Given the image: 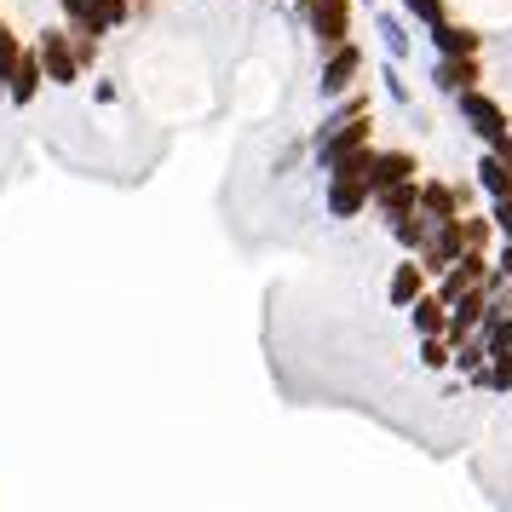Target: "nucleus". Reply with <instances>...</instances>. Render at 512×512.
I'll list each match as a JSON object with an SVG mask.
<instances>
[{
	"instance_id": "obj_1",
	"label": "nucleus",
	"mask_w": 512,
	"mask_h": 512,
	"mask_svg": "<svg viewBox=\"0 0 512 512\" xmlns=\"http://www.w3.org/2000/svg\"><path fill=\"white\" fill-rule=\"evenodd\" d=\"M455 110H461V121L478 133V139H484V150H501V144L512 139L507 110H501V104H495L484 87H466V93H455Z\"/></svg>"
},
{
	"instance_id": "obj_2",
	"label": "nucleus",
	"mask_w": 512,
	"mask_h": 512,
	"mask_svg": "<svg viewBox=\"0 0 512 512\" xmlns=\"http://www.w3.org/2000/svg\"><path fill=\"white\" fill-rule=\"evenodd\" d=\"M35 58H41V70H47L52 87H75V81H81V58H75L70 29H41V41H35Z\"/></svg>"
},
{
	"instance_id": "obj_3",
	"label": "nucleus",
	"mask_w": 512,
	"mask_h": 512,
	"mask_svg": "<svg viewBox=\"0 0 512 512\" xmlns=\"http://www.w3.org/2000/svg\"><path fill=\"white\" fill-rule=\"evenodd\" d=\"M58 12H64V24L70 29H98V35H110L133 18V0H58Z\"/></svg>"
},
{
	"instance_id": "obj_4",
	"label": "nucleus",
	"mask_w": 512,
	"mask_h": 512,
	"mask_svg": "<svg viewBox=\"0 0 512 512\" xmlns=\"http://www.w3.org/2000/svg\"><path fill=\"white\" fill-rule=\"evenodd\" d=\"M305 6V29L317 35V47H340L351 41V0H300Z\"/></svg>"
},
{
	"instance_id": "obj_5",
	"label": "nucleus",
	"mask_w": 512,
	"mask_h": 512,
	"mask_svg": "<svg viewBox=\"0 0 512 512\" xmlns=\"http://www.w3.org/2000/svg\"><path fill=\"white\" fill-rule=\"evenodd\" d=\"M357 75H363V47L357 41H340V47H328L323 52V98H340V93H351L357 87Z\"/></svg>"
},
{
	"instance_id": "obj_6",
	"label": "nucleus",
	"mask_w": 512,
	"mask_h": 512,
	"mask_svg": "<svg viewBox=\"0 0 512 512\" xmlns=\"http://www.w3.org/2000/svg\"><path fill=\"white\" fill-rule=\"evenodd\" d=\"M323 202H328V219H357V213H363V208L374 202V196H369V179H351V173H328Z\"/></svg>"
},
{
	"instance_id": "obj_7",
	"label": "nucleus",
	"mask_w": 512,
	"mask_h": 512,
	"mask_svg": "<svg viewBox=\"0 0 512 512\" xmlns=\"http://www.w3.org/2000/svg\"><path fill=\"white\" fill-rule=\"evenodd\" d=\"M426 288H432V277H426V265H420L415 254H403L392 265V282H386V300L397 305V311H409V305L420 300V294H426Z\"/></svg>"
},
{
	"instance_id": "obj_8",
	"label": "nucleus",
	"mask_w": 512,
	"mask_h": 512,
	"mask_svg": "<svg viewBox=\"0 0 512 512\" xmlns=\"http://www.w3.org/2000/svg\"><path fill=\"white\" fill-rule=\"evenodd\" d=\"M466 202H472V190L466 185H443V179H420V213L438 225V219H455V213H466Z\"/></svg>"
},
{
	"instance_id": "obj_9",
	"label": "nucleus",
	"mask_w": 512,
	"mask_h": 512,
	"mask_svg": "<svg viewBox=\"0 0 512 512\" xmlns=\"http://www.w3.org/2000/svg\"><path fill=\"white\" fill-rule=\"evenodd\" d=\"M484 277H489V254H484V248H466V254L438 277V294H443V300H455V294H466V288H478Z\"/></svg>"
},
{
	"instance_id": "obj_10",
	"label": "nucleus",
	"mask_w": 512,
	"mask_h": 512,
	"mask_svg": "<svg viewBox=\"0 0 512 512\" xmlns=\"http://www.w3.org/2000/svg\"><path fill=\"white\" fill-rule=\"evenodd\" d=\"M478 81H484V70H478V52H466V58H438V64H432V87H438V93H466V87H478Z\"/></svg>"
},
{
	"instance_id": "obj_11",
	"label": "nucleus",
	"mask_w": 512,
	"mask_h": 512,
	"mask_svg": "<svg viewBox=\"0 0 512 512\" xmlns=\"http://www.w3.org/2000/svg\"><path fill=\"white\" fill-rule=\"evenodd\" d=\"M420 162H415V150H374V167H369V196L374 190H386V185H403V179H415Z\"/></svg>"
},
{
	"instance_id": "obj_12",
	"label": "nucleus",
	"mask_w": 512,
	"mask_h": 512,
	"mask_svg": "<svg viewBox=\"0 0 512 512\" xmlns=\"http://www.w3.org/2000/svg\"><path fill=\"white\" fill-rule=\"evenodd\" d=\"M41 87H47V70H41L35 47H29L24 58H18V70L6 75V98H12V104L24 110V104H35V98H41Z\"/></svg>"
},
{
	"instance_id": "obj_13",
	"label": "nucleus",
	"mask_w": 512,
	"mask_h": 512,
	"mask_svg": "<svg viewBox=\"0 0 512 512\" xmlns=\"http://www.w3.org/2000/svg\"><path fill=\"white\" fill-rule=\"evenodd\" d=\"M432 47H438V58H466V52H484V35L443 18V24H432Z\"/></svg>"
},
{
	"instance_id": "obj_14",
	"label": "nucleus",
	"mask_w": 512,
	"mask_h": 512,
	"mask_svg": "<svg viewBox=\"0 0 512 512\" xmlns=\"http://www.w3.org/2000/svg\"><path fill=\"white\" fill-rule=\"evenodd\" d=\"M374 208H380V219L392 225V219H403V213L420 208V179H403V185H386L374 190Z\"/></svg>"
},
{
	"instance_id": "obj_15",
	"label": "nucleus",
	"mask_w": 512,
	"mask_h": 512,
	"mask_svg": "<svg viewBox=\"0 0 512 512\" xmlns=\"http://www.w3.org/2000/svg\"><path fill=\"white\" fill-rule=\"evenodd\" d=\"M409 323H415V334H443V328H449V300H443L438 288H426V294L409 305Z\"/></svg>"
},
{
	"instance_id": "obj_16",
	"label": "nucleus",
	"mask_w": 512,
	"mask_h": 512,
	"mask_svg": "<svg viewBox=\"0 0 512 512\" xmlns=\"http://www.w3.org/2000/svg\"><path fill=\"white\" fill-rule=\"evenodd\" d=\"M478 190H484L489 202H495V196H512V167H507V156H495V150H484V156H478Z\"/></svg>"
},
{
	"instance_id": "obj_17",
	"label": "nucleus",
	"mask_w": 512,
	"mask_h": 512,
	"mask_svg": "<svg viewBox=\"0 0 512 512\" xmlns=\"http://www.w3.org/2000/svg\"><path fill=\"white\" fill-rule=\"evenodd\" d=\"M386 231L397 236V248H403V254H420V248H426V236H432V219L415 208V213H403V219H392Z\"/></svg>"
},
{
	"instance_id": "obj_18",
	"label": "nucleus",
	"mask_w": 512,
	"mask_h": 512,
	"mask_svg": "<svg viewBox=\"0 0 512 512\" xmlns=\"http://www.w3.org/2000/svg\"><path fill=\"white\" fill-rule=\"evenodd\" d=\"M374 29H380V47H386V58H409V29H403V18H392V12H380L374 18Z\"/></svg>"
},
{
	"instance_id": "obj_19",
	"label": "nucleus",
	"mask_w": 512,
	"mask_h": 512,
	"mask_svg": "<svg viewBox=\"0 0 512 512\" xmlns=\"http://www.w3.org/2000/svg\"><path fill=\"white\" fill-rule=\"evenodd\" d=\"M455 363V346H449V334H420V369L443 374Z\"/></svg>"
},
{
	"instance_id": "obj_20",
	"label": "nucleus",
	"mask_w": 512,
	"mask_h": 512,
	"mask_svg": "<svg viewBox=\"0 0 512 512\" xmlns=\"http://www.w3.org/2000/svg\"><path fill=\"white\" fill-rule=\"evenodd\" d=\"M403 12H409V18H415V24H443V18H449V6H443V0H403Z\"/></svg>"
},
{
	"instance_id": "obj_21",
	"label": "nucleus",
	"mask_w": 512,
	"mask_h": 512,
	"mask_svg": "<svg viewBox=\"0 0 512 512\" xmlns=\"http://www.w3.org/2000/svg\"><path fill=\"white\" fill-rule=\"evenodd\" d=\"M380 87H386V98H392V104H415V93H409V81L397 75V58H386V70H380Z\"/></svg>"
},
{
	"instance_id": "obj_22",
	"label": "nucleus",
	"mask_w": 512,
	"mask_h": 512,
	"mask_svg": "<svg viewBox=\"0 0 512 512\" xmlns=\"http://www.w3.org/2000/svg\"><path fill=\"white\" fill-rule=\"evenodd\" d=\"M24 41H18V35H12V29H0V81H6V75L18 70V58H24Z\"/></svg>"
},
{
	"instance_id": "obj_23",
	"label": "nucleus",
	"mask_w": 512,
	"mask_h": 512,
	"mask_svg": "<svg viewBox=\"0 0 512 512\" xmlns=\"http://www.w3.org/2000/svg\"><path fill=\"white\" fill-rule=\"evenodd\" d=\"M70 41H75L81 70H93V64H98V29H70Z\"/></svg>"
},
{
	"instance_id": "obj_24",
	"label": "nucleus",
	"mask_w": 512,
	"mask_h": 512,
	"mask_svg": "<svg viewBox=\"0 0 512 512\" xmlns=\"http://www.w3.org/2000/svg\"><path fill=\"white\" fill-rule=\"evenodd\" d=\"M489 219H495V236L507 242L512 236V196H495V202H489Z\"/></svg>"
},
{
	"instance_id": "obj_25",
	"label": "nucleus",
	"mask_w": 512,
	"mask_h": 512,
	"mask_svg": "<svg viewBox=\"0 0 512 512\" xmlns=\"http://www.w3.org/2000/svg\"><path fill=\"white\" fill-rule=\"evenodd\" d=\"M489 265H495V271H501V277L512 282V236H507V248H501V254H495V259H489Z\"/></svg>"
},
{
	"instance_id": "obj_26",
	"label": "nucleus",
	"mask_w": 512,
	"mask_h": 512,
	"mask_svg": "<svg viewBox=\"0 0 512 512\" xmlns=\"http://www.w3.org/2000/svg\"><path fill=\"white\" fill-rule=\"evenodd\" d=\"M507 392H512V374H507Z\"/></svg>"
},
{
	"instance_id": "obj_27",
	"label": "nucleus",
	"mask_w": 512,
	"mask_h": 512,
	"mask_svg": "<svg viewBox=\"0 0 512 512\" xmlns=\"http://www.w3.org/2000/svg\"><path fill=\"white\" fill-rule=\"evenodd\" d=\"M0 29H6V18H0Z\"/></svg>"
},
{
	"instance_id": "obj_28",
	"label": "nucleus",
	"mask_w": 512,
	"mask_h": 512,
	"mask_svg": "<svg viewBox=\"0 0 512 512\" xmlns=\"http://www.w3.org/2000/svg\"><path fill=\"white\" fill-rule=\"evenodd\" d=\"M507 311H512V300H507Z\"/></svg>"
},
{
	"instance_id": "obj_29",
	"label": "nucleus",
	"mask_w": 512,
	"mask_h": 512,
	"mask_svg": "<svg viewBox=\"0 0 512 512\" xmlns=\"http://www.w3.org/2000/svg\"><path fill=\"white\" fill-rule=\"evenodd\" d=\"M507 167H512V162H507Z\"/></svg>"
}]
</instances>
